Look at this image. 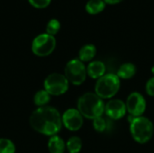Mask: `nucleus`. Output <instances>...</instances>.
Segmentation results:
<instances>
[{"label": "nucleus", "mask_w": 154, "mask_h": 153, "mask_svg": "<svg viewBox=\"0 0 154 153\" xmlns=\"http://www.w3.org/2000/svg\"><path fill=\"white\" fill-rule=\"evenodd\" d=\"M30 124L36 132L44 135L53 136L60 131L62 119L56 108L52 106H42L32 114Z\"/></svg>", "instance_id": "f257e3e1"}, {"label": "nucleus", "mask_w": 154, "mask_h": 153, "mask_svg": "<svg viewBox=\"0 0 154 153\" xmlns=\"http://www.w3.org/2000/svg\"><path fill=\"white\" fill-rule=\"evenodd\" d=\"M105 103L96 93H86L78 101V110L83 117L96 119L105 113Z\"/></svg>", "instance_id": "f03ea898"}, {"label": "nucleus", "mask_w": 154, "mask_h": 153, "mask_svg": "<svg viewBox=\"0 0 154 153\" xmlns=\"http://www.w3.org/2000/svg\"><path fill=\"white\" fill-rule=\"evenodd\" d=\"M130 133L136 142L141 144L146 143L153 136V124L150 119L144 116L134 117L130 123Z\"/></svg>", "instance_id": "7ed1b4c3"}, {"label": "nucleus", "mask_w": 154, "mask_h": 153, "mask_svg": "<svg viewBox=\"0 0 154 153\" xmlns=\"http://www.w3.org/2000/svg\"><path fill=\"white\" fill-rule=\"evenodd\" d=\"M120 78L117 75L107 73L97 79L95 93L102 99H109L116 95L120 89Z\"/></svg>", "instance_id": "20e7f679"}, {"label": "nucleus", "mask_w": 154, "mask_h": 153, "mask_svg": "<svg viewBox=\"0 0 154 153\" xmlns=\"http://www.w3.org/2000/svg\"><path fill=\"white\" fill-rule=\"evenodd\" d=\"M64 72V75L69 82L76 86H79L84 83L88 75L87 68L79 59H73L69 60L65 67Z\"/></svg>", "instance_id": "39448f33"}, {"label": "nucleus", "mask_w": 154, "mask_h": 153, "mask_svg": "<svg viewBox=\"0 0 154 153\" xmlns=\"http://www.w3.org/2000/svg\"><path fill=\"white\" fill-rule=\"evenodd\" d=\"M56 47V39L48 33H42L36 36L32 43V52L40 57H45L53 52Z\"/></svg>", "instance_id": "423d86ee"}, {"label": "nucleus", "mask_w": 154, "mask_h": 153, "mask_svg": "<svg viewBox=\"0 0 154 153\" xmlns=\"http://www.w3.org/2000/svg\"><path fill=\"white\" fill-rule=\"evenodd\" d=\"M69 80L63 74L52 73L44 80V88L51 96H60L69 89Z\"/></svg>", "instance_id": "0eeeda50"}, {"label": "nucleus", "mask_w": 154, "mask_h": 153, "mask_svg": "<svg viewBox=\"0 0 154 153\" xmlns=\"http://www.w3.org/2000/svg\"><path fill=\"white\" fill-rule=\"evenodd\" d=\"M127 112L130 115L139 117L143 115L146 109V101L143 96L138 92L131 93L125 102Z\"/></svg>", "instance_id": "6e6552de"}, {"label": "nucleus", "mask_w": 154, "mask_h": 153, "mask_svg": "<svg viewBox=\"0 0 154 153\" xmlns=\"http://www.w3.org/2000/svg\"><path fill=\"white\" fill-rule=\"evenodd\" d=\"M61 119L62 124H64L68 130L72 132L79 131L83 125V116L79 111L75 108H69L65 111Z\"/></svg>", "instance_id": "1a4fd4ad"}, {"label": "nucleus", "mask_w": 154, "mask_h": 153, "mask_svg": "<svg viewBox=\"0 0 154 153\" xmlns=\"http://www.w3.org/2000/svg\"><path fill=\"white\" fill-rule=\"evenodd\" d=\"M126 112V105L121 99H111L105 106V114L112 120L123 118Z\"/></svg>", "instance_id": "9d476101"}, {"label": "nucleus", "mask_w": 154, "mask_h": 153, "mask_svg": "<svg viewBox=\"0 0 154 153\" xmlns=\"http://www.w3.org/2000/svg\"><path fill=\"white\" fill-rule=\"evenodd\" d=\"M87 74L94 79H99L106 74V65L100 60H93L87 67Z\"/></svg>", "instance_id": "9b49d317"}, {"label": "nucleus", "mask_w": 154, "mask_h": 153, "mask_svg": "<svg viewBox=\"0 0 154 153\" xmlns=\"http://www.w3.org/2000/svg\"><path fill=\"white\" fill-rule=\"evenodd\" d=\"M97 54V48L94 44H86L79 51V60L82 62L92 60Z\"/></svg>", "instance_id": "f8f14e48"}, {"label": "nucleus", "mask_w": 154, "mask_h": 153, "mask_svg": "<svg viewBox=\"0 0 154 153\" xmlns=\"http://www.w3.org/2000/svg\"><path fill=\"white\" fill-rule=\"evenodd\" d=\"M66 148L64 141L58 135L51 137L48 142V149L51 153H63Z\"/></svg>", "instance_id": "ddd939ff"}, {"label": "nucleus", "mask_w": 154, "mask_h": 153, "mask_svg": "<svg viewBox=\"0 0 154 153\" xmlns=\"http://www.w3.org/2000/svg\"><path fill=\"white\" fill-rule=\"evenodd\" d=\"M136 73V67L134 64L127 62L124 63L120 66L117 71V76L119 78L122 79H130L132 78Z\"/></svg>", "instance_id": "4468645a"}, {"label": "nucleus", "mask_w": 154, "mask_h": 153, "mask_svg": "<svg viewBox=\"0 0 154 153\" xmlns=\"http://www.w3.org/2000/svg\"><path fill=\"white\" fill-rule=\"evenodd\" d=\"M104 0H88L86 4V11L90 14H97L101 13L106 7Z\"/></svg>", "instance_id": "2eb2a0df"}, {"label": "nucleus", "mask_w": 154, "mask_h": 153, "mask_svg": "<svg viewBox=\"0 0 154 153\" xmlns=\"http://www.w3.org/2000/svg\"><path fill=\"white\" fill-rule=\"evenodd\" d=\"M66 147L69 153H79L82 149V141L79 137L73 136L69 139Z\"/></svg>", "instance_id": "dca6fc26"}, {"label": "nucleus", "mask_w": 154, "mask_h": 153, "mask_svg": "<svg viewBox=\"0 0 154 153\" xmlns=\"http://www.w3.org/2000/svg\"><path fill=\"white\" fill-rule=\"evenodd\" d=\"M50 100H51V95L45 89L38 91L33 98L34 104L40 107L46 106V105L50 102Z\"/></svg>", "instance_id": "f3484780"}, {"label": "nucleus", "mask_w": 154, "mask_h": 153, "mask_svg": "<svg viewBox=\"0 0 154 153\" xmlns=\"http://www.w3.org/2000/svg\"><path fill=\"white\" fill-rule=\"evenodd\" d=\"M60 29V21L58 19L52 18L48 22V23L46 25V33L54 36L55 34H57L59 32Z\"/></svg>", "instance_id": "a211bd4d"}, {"label": "nucleus", "mask_w": 154, "mask_h": 153, "mask_svg": "<svg viewBox=\"0 0 154 153\" xmlns=\"http://www.w3.org/2000/svg\"><path fill=\"white\" fill-rule=\"evenodd\" d=\"M15 146L12 141L2 138L0 139V153H14Z\"/></svg>", "instance_id": "6ab92c4d"}, {"label": "nucleus", "mask_w": 154, "mask_h": 153, "mask_svg": "<svg viewBox=\"0 0 154 153\" xmlns=\"http://www.w3.org/2000/svg\"><path fill=\"white\" fill-rule=\"evenodd\" d=\"M93 127L98 133L105 132L106 130V127H107V124H106V119L103 118L102 116L94 119L93 120Z\"/></svg>", "instance_id": "aec40b11"}, {"label": "nucleus", "mask_w": 154, "mask_h": 153, "mask_svg": "<svg viewBox=\"0 0 154 153\" xmlns=\"http://www.w3.org/2000/svg\"><path fill=\"white\" fill-rule=\"evenodd\" d=\"M30 5L35 8L42 9L50 5L51 0H28Z\"/></svg>", "instance_id": "412c9836"}, {"label": "nucleus", "mask_w": 154, "mask_h": 153, "mask_svg": "<svg viewBox=\"0 0 154 153\" xmlns=\"http://www.w3.org/2000/svg\"><path fill=\"white\" fill-rule=\"evenodd\" d=\"M146 92L150 96H154V77L146 83Z\"/></svg>", "instance_id": "4be33fe9"}, {"label": "nucleus", "mask_w": 154, "mask_h": 153, "mask_svg": "<svg viewBox=\"0 0 154 153\" xmlns=\"http://www.w3.org/2000/svg\"><path fill=\"white\" fill-rule=\"evenodd\" d=\"M106 2V4H110V5H116L118 4L120 2H122L123 0H104Z\"/></svg>", "instance_id": "5701e85b"}, {"label": "nucleus", "mask_w": 154, "mask_h": 153, "mask_svg": "<svg viewBox=\"0 0 154 153\" xmlns=\"http://www.w3.org/2000/svg\"><path fill=\"white\" fill-rule=\"evenodd\" d=\"M152 73L153 74V76H154V66L152 68Z\"/></svg>", "instance_id": "b1692460"}]
</instances>
